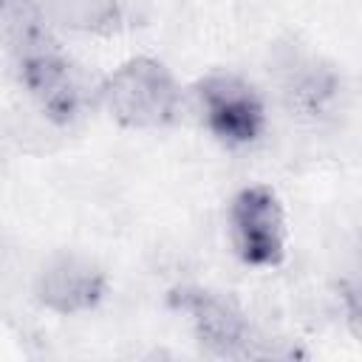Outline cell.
<instances>
[{"instance_id": "1", "label": "cell", "mask_w": 362, "mask_h": 362, "mask_svg": "<svg viewBox=\"0 0 362 362\" xmlns=\"http://www.w3.org/2000/svg\"><path fill=\"white\" fill-rule=\"evenodd\" d=\"M107 113L124 127H164L178 119L181 90L170 71L150 59L136 57L116 68L99 88Z\"/></svg>"}, {"instance_id": "2", "label": "cell", "mask_w": 362, "mask_h": 362, "mask_svg": "<svg viewBox=\"0 0 362 362\" xmlns=\"http://www.w3.org/2000/svg\"><path fill=\"white\" fill-rule=\"evenodd\" d=\"M232 243L249 266H277L286 255L283 206L272 187H246L235 195L229 209Z\"/></svg>"}, {"instance_id": "3", "label": "cell", "mask_w": 362, "mask_h": 362, "mask_svg": "<svg viewBox=\"0 0 362 362\" xmlns=\"http://www.w3.org/2000/svg\"><path fill=\"white\" fill-rule=\"evenodd\" d=\"M206 127L223 144H249L263 133V102L249 82L235 74H209L195 85Z\"/></svg>"}, {"instance_id": "4", "label": "cell", "mask_w": 362, "mask_h": 362, "mask_svg": "<svg viewBox=\"0 0 362 362\" xmlns=\"http://www.w3.org/2000/svg\"><path fill=\"white\" fill-rule=\"evenodd\" d=\"M173 305L189 314L195 337L201 345L221 356H252L255 339L246 317L223 297L204 288H178L173 291Z\"/></svg>"}, {"instance_id": "5", "label": "cell", "mask_w": 362, "mask_h": 362, "mask_svg": "<svg viewBox=\"0 0 362 362\" xmlns=\"http://www.w3.org/2000/svg\"><path fill=\"white\" fill-rule=\"evenodd\" d=\"M17 71L28 93L54 122H71L85 99L76 68L59 54L57 42L17 59Z\"/></svg>"}, {"instance_id": "6", "label": "cell", "mask_w": 362, "mask_h": 362, "mask_svg": "<svg viewBox=\"0 0 362 362\" xmlns=\"http://www.w3.org/2000/svg\"><path fill=\"white\" fill-rule=\"evenodd\" d=\"M40 300L59 311V314H76L93 308L105 294V274L79 257H57L48 263L37 283Z\"/></svg>"}, {"instance_id": "7", "label": "cell", "mask_w": 362, "mask_h": 362, "mask_svg": "<svg viewBox=\"0 0 362 362\" xmlns=\"http://www.w3.org/2000/svg\"><path fill=\"white\" fill-rule=\"evenodd\" d=\"M0 42L14 59L54 42L37 0H0Z\"/></svg>"}, {"instance_id": "8", "label": "cell", "mask_w": 362, "mask_h": 362, "mask_svg": "<svg viewBox=\"0 0 362 362\" xmlns=\"http://www.w3.org/2000/svg\"><path fill=\"white\" fill-rule=\"evenodd\" d=\"M59 20L82 31H113L122 23L119 0H59Z\"/></svg>"}]
</instances>
